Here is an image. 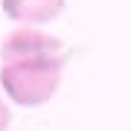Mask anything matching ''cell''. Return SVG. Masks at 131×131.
I'll return each mask as SVG.
<instances>
[{
    "mask_svg": "<svg viewBox=\"0 0 131 131\" xmlns=\"http://www.w3.org/2000/svg\"><path fill=\"white\" fill-rule=\"evenodd\" d=\"M67 47L38 26H20L0 44V88L20 108L50 102L61 84Z\"/></svg>",
    "mask_w": 131,
    "mask_h": 131,
    "instance_id": "1",
    "label": "cell"
},
{
    "mask_svg": "<svg viewBox=\"0 0 131 131\" xmlns=\"http://www.w3.org/2000/svg\"><path fill=\"white\" fill-rule=\"evenodd\" d=\"M9 125H12V111L3 102V96H0V131H9Z\"/></svg>",
    "mask_w": 131,
    "mask_h": 131,
    "instance_id": "3",
    "label": "cell"
},
{
    "mask_svg": "<svg viewBox=\"0 0 131 131\" xmlns=\"http://www.w3.org/2000/svg\"><path fill=\"white\" fill-rule=\"evenodd\" d=\"M3 15L15 24L24 26H38V24H50L64 12L67 0H3Z\"/></svg>",
    "mask_w": 131,
    "mask_h": 131,
    "instance_id": "2",
    "label": "cell"
}]
</instances>
